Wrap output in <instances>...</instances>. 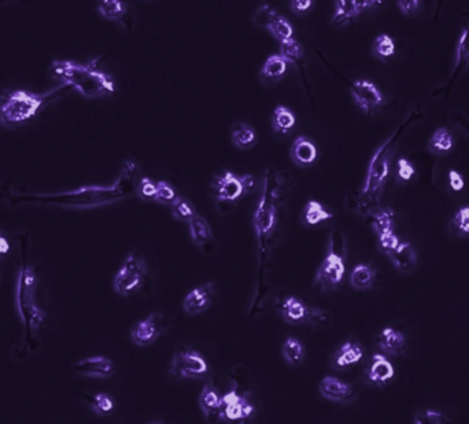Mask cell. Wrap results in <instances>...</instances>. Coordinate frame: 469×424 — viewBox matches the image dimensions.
I'll return each mask as SVG.
<instances>
[{
	"label": "cell",
	"mask_w": 469,
	"mask_h": 424,
	"mask_svg": "<svg viewBox=\"0 0 469 424\" xmlns=\"http://www.w3.org/2000/svg\"><path fill=\"white\" fill-rule=\"evenodd\" d=\"M398 6H399V10L408 16V17H413L417 11H418V6H420V1L418 0H405V1H398Z\"/></svg>",
	"instance_id": "obj_48"
},
{
	"label": "cell",
	"mask_w": 469,
	"mask_h": 424,
	"mask_svg": "<svg viewBox=\"0 0 469 424\" xmlns=\"http://www.w3.org/2000/svg\"><path fill=\"white\" fill-rule=\"evenodd\" d=\"M280 55L283 58L285 59L288 63H295L298 62L302 55H303V48L300 46V43L297 40L290 39L285 40V41H282L280 43Z\"/></svg>",
	"instance_id": "obj_40"
},
{
	"label": "cell",
	"mask_w": 469,
	"mask_h": 424,
	"mask_svg": "<svg viewBox=\"0 0 469 424\" xmlns=\"http://www.w3.org/2000/svg\"><path fill=\"white\" fill-rule=\"evenodd\" d=\"M469 65V22L464 26L461 38L458 40V47H457V59H455V66L453 70V78L448 83V85H451L454 80L458 78V75L463 73V70Z\"/></svg>",
	"instance_id": "obj_26"
},
{
	"label": "cell",
	"mask_w": 469,
	"mask_h": 424,
	"mask_svg": "<svg viewBox=\"0 0 469 424\" xmlns=\"http://www.w3.org/2000/svg\"><path fill=\"white\" fill-rule=\"evenodd\" d=\"M376 270L367 264H359L352 272L350 285L356 290H367L372 287L375 280Z\"/></svg>",
	"instance_id": "obj_31"
},
{
	"label": "cell",
	"mask_w": 469,
	"mask_h": 424,
	"mask_svg": "<svg viewBox=\"0 0 469 424\" xmlns=\"http://www.w3.org/2000/svg\"><path fill=\"white\" fill-rule=\"evenodd\" d=\"M414 424H449L448 418L435 409H426L416 415Z\"/></svg>",
	"instance_id": "obj_41"
},
{
	"label": "cell",
	"mask_w": 469,
	"mask_h": 424,
	"mask_svg": "<svg viewBox=\"0 0 469 424\" xmlns=\"http://www.w3.org/2000/svg\"><path fill=\"white\" fill-rule=\"evenodd\" d=\"M414 174V168H413L412 164L405 159V158H401L398 161V177L399 180L402 181H409Z\"/></svg>",
	"instance_id": "obj_47"
},
{
	"label": "cell",
	"mask_w": 469,
	"mask_h": 424,
	"mask_svg": "<svg viewBox=\"0 0 469 424\" xmlns=\"http://www.w3.org/2000/svg\"><path fill=\"white\" fill-rule=\"evenodd\" d=\"M374 54H375L377 58L386 59L393 57L395 53V43L394 40L391 39L389 35H380L377 36L374 43Z\"/></svg>",
	"instance_id": "obj_39"
},
{
	"label": "cell",
	"mask_w": 469,
	"mask_h": 424,
	"mask_svg": "<svg viewBox=\"0 0 469 424\" xmlns=\"http://www.w3.org/2000/svg\"><path fill=\"white\" fill-rule=\"evenodd\" d=\"M371 224L379 236L393 232L394 213L390 209H379L377 212L372 213Z\"/></svg>",
	"instance_id": "obj_36"
},
{
	"label": "cell",
	"mask_w": 469,
	"mask_h": 424,
	"mask_svg": "<svg viewBox=\"0 0 469 424\" xmlns=\"http://www.w3.org/2000/svg\"><path fill=\"white\" fill-rule=\"evenodd\" d=\"M418 118H420L418 113H412L396 128L394 134L377 149L375 155L372 157L368 174H367V180H365V186L358 198V211L359 212L368 214L371 211L375 209L376 205L379 202V196L383 190L384 181L389 176L390 157L393 154L395 144L398 143L402 134L406 131V128L412 124L414 120H418Z\"/></svg>",
	"instance_id": "obj_3"
},
{
	"label": "cell",
	"mask_w": 469,
	"mask_h": 424,
	"mask_svg": "<svg viewBox=\"0 0 469 424\" xmlns=\"http://www.w3.org/2000/svg\"><path fill=\"white\" fill-rule=\"evenodd\" d=\"M83 398L99 416H107L114 410L113 397L107 393L83 394Z\"/></svg>",
	"instance_id": "obj_30"
},
{
	"label": "cell",
	"mask_w": 469,
	"mask_h": 424,
	"mask_svg": "<svg viewBox=\"0 0 469 424\" xmlns=\"http://www.w3.org/2000/svg\"><path fill=\"white\" fill-rule=\"evenodd\" d=\"M362 357H364L362 347L356 342L349 341L339 347L338 351L335 353L334 366L337 368H347V366H353L358 361H361Z\"/></svg>",
	"instance_id": "obj_25"
},
{
	"label": "cell",
	"mask_w": 469,
	"mask_h": 424,
	"mask_svg": "<svg viewBox=\"0 0 469 424\" xmlns=\"http://www.w3.org/2000/svg\"><path fill=\"white\" fill-rule=\"evenodd\" d=\"M394 366L383 354L374 356L372 364L368 369V378L372 383L384 386L394 378Z\"/></svg>",
	"instance_id": "obj_21"
},
{
	"label": "cell",
	"mask_w": 469,
	"mask_h": 424,
	"mask_svg": "<svg viewBox=\"0 0 469 424\" xmlns=\"http://www.w3.org/2000/svg\"><path fill=\"white\" fill-rule=\"evenodd\" d=\"M268 31L279 40L280 43L285 41V40L293 39L294 38V29L293 25L285 20L282 16H278L275 20L272 21V23L269 25Z\"/></svg>",
	"instance_id": "obj_38"
},
{
	"label": "cell",
	"mask_w": 469,
	"mask_h": 424,
	"mask_svg": "<svg viewBox=\"0 0 469 424\" xmlns=\"http://www.w3.org/2000/svg\"><path fill=\"white\" fill-rule=\"evenodd\" d=\"M291 158L298 166H310L317 158V149L310 139L300 136L293 143Z\"/></svg>",
	"instance_id": "obj_20"
},
{
	"label": "cell",
	"mask_w": 469,
	"mask_h": 424,
	"mask_svg": "<svg viewBox=\"0 0 469 424\" xmlns=\"http://www.w3.org/2000/svg\"><path fill=\"white\" fill-rule=\"evenodd\" d=\"M243 193L241 177L232 172L216 176L210 186V195L218 202H235Z\"/></svg>",
	"instance_id": "obj_11"
},
{
	"label": "cell",
	"mask_w": 469,
	"mask_h": 424,
	"mask_svg": "<svg viewBox=\"0 0 469 424\" xmlns=\"http://www.w3.org/2000/svg\"><path fill=\"white\" fill-rule=\"evenodd\" d=\"M9 251H10V243H9V240L3 235H0V257L6 255Z\"/></svg>",
	"instance_id": "obj_53"
},
{
	"label": "cell",
	"mask_w": 469,
	"mask_h": 424,
	"mask_svg": "<svg viewBox=\"0 0 469 424\" xmlns=\"http://www.w3.org/2000/svg\"><path fill=\"white\" fill-rule=\"evenodd\" d=\"M449 183H450L451 190L455 191V193L461 191L464 189V186H465L463 176L458 174L457 171H454V169L449 171Z\"/></svg>",
	"instance_id": "obj_50"
},
{
	"label": "cell",
	"mask_w": 469,
	"mask_h": 424,
	"mask_svg": "<svg viewBox=\"0 0 469 424\" xmlns=\"http://www.w3.org/2000/svg\"><path fill=\"white\" fill-rule=\"evenodd\" d=\"M151 424H164V423H162V422H154V423H151Z\"/></svg>",
	"instance_id": "obj_55"
},
{
	"label": "cell",
	"mask_w": 469,
	"mask_h": 424,
	"mask_svg": "<svg viewBox=\"0 0 469 424\" xmlns=\"http://www.w3.org/2000/svg\"><path fill=\"white\" fill-rule=\"evenodd\" d=\"M209 371L205 357L196 350H181L177 351L169 366V375L172 379H186V378H198L205 375Z\"/></svg>",
	"instance_id": "obj_8"
},
{
	"label": "cell",
	"mask_w": 469,
	"mask_h": 424,
	"mask_svg": "<svg viewBox=\"0 0 469 424\" xmlns=\"http://www.w3.org/2000/svg\"><path fill=\"white\" fill-rule=\"evenodd\" d=\"M350 91L359 109L367 115H372L384 105L383 94L372 81L357 80L350 85Z\"/></svg>",
	"instance_id": "obj_9"
},
{
	"label": "cell",
	"mask_w": 469,
	"mask_h": 424,
	"mask_svg": "<svg viewBox=\"0 0 469 424\" xmlns=\"http://www.w3.org/2000/svg\"><path fill=\"white\" fill-rule=\"evenodd\" d=\"M241 424H251L250 422H247V420H242V423Z\"/></svg>",
	"instance_id": "obj_54"
},
{
	"label": "cell",
	"mask_w": 469,
	"mask_h": 424,
	"mask_svg": "<svg viewBox=\"0 0 469 424\" xmlns=\"http://www.w3.org/2000/svg\"><path fill=\"white\" fill-rule=\"evenodd\" d=\"M287 68H288V62L283 58L280 54L270 55L263 63L260 78L266 84H273L285 76Z\"/></svg>",
	"instance_id": "obj_23"
},
{
	"label": "cell",
	"mask_w": 469,
	"mask_h": 424,
	"mask_svg": "<svg viewBox=\"0 0 469 424\" xmlns=\"http://www.w3.org/2000/svg\"><path fill=\"white\" fill-rule=\"evenodd\" d=\"M320 394L334 403H347L354 397V390L338 378L325 376L320 383Z\"/></svg>",
	"instance_id": "obj_18"
},
{
	"label": "cell",
	"mask_w": 469,
	"mask_h": 424,
	"mask_svg": "<svg viewBox=\"0 0 469 424\" xmlns=\"http://www.w3.org/2000/svg\"><path fill=\"white\" fill-rule=\"evenodd\" d=\"M199 405L209 424H217L226 418L224 400L211 383H207L204 387L199 397Z\"/></svg>",
	"instance_id": "obj_12"
},
{
	"label": "cell",
	"mask_w": 469,
	"mask_h": 424,
	"mask_svg": "<svg viewBox=\"0 0 469 424\" xmlns=\"http://www.w3.org/2000/svg\"><path fill=\"white\" fill-rule=\"evenodd\" d=\"M282 354L285 363H288L290 366H300L305 357V347L300 339H297L295 336H290L283 345Z\"/></svg>",
	"instance_id": "obj_33"
},
{
	"label": "cell",
	"mask_w": 469,
	"mask_h": 424,
	"mask_svg": "<svg viewBox=\"0 0 469 424\" xmlns=\"http://www.w3.org/2000/svg\"><path fill=\"white\" fill-rule=\"evenodd\" d=\"M170 211L177 221L183 223H189L198 214L192 203L183 196H177V199L170 205Z\"/></svg>",
	"instance_id": "obj_37"
},
{
	"label": "cell",
	"mask_w": 469,
	"mask_h": 424,
	"mask_svg": "<svg viewBox=\"0 0 469 424\" xmlns=\"http://www.w3.org/2000/svg\"><path fill=\"white\" fill-rule=\"evenodd\" d=\"M99 14L110 21H120L127 14V6L120 0H103L98 3Z\"/></svg>",
	"instance_id": "obj_34"
},
{
	"label": "cell",
	"mask_w": 469,
	"mask_h": 424,
	"mask_svg": "<svg viewBox=\"0 0 469 424\" xmlns=\"http://www.w3.org/2000/svg\"><path fill=\"white\" fill-rule=\"evenodd\" d=\"M297 122L295 115L285 106H278L272 115L273 131L279 135L288 134Z\"/></svg>",
	"instance_id": "obj_28"
},
{
	"label": "cell",
	"mask_w": 469,
	"mask_h": 424,
	"mask_svg": "<svg viewBox=\"0 0 469 424\" xmlns=\"http://www.w3.org/2000/svg\"><path fill=\"white\" fill-rule=\"evenodd\" d=\"M453 121L455 122V124H458V125H461L467 132L469 134V118L467 116H464L463 113H454L453 115Z\"/></svg>",
	"instance_id": "obj_52"
},
{
	"label": "cell",
	"mask_w": 469,
	"mask_h": 424,
	"mask_svg": "<svg viewBox=\"0 0 469 424\" xmlns=\"http://www.w3.org/2000/svg\"><path fill=\"white\" fill-rule=\"evenodd\" d=\"M313 4L315 3L312 0H294V1H291V11L298 16H302V14L307 13L313 7Z\"/></svg>",
	"instance_id": "obj_49"
},
{
	"label": "cell",
	"mask_w": 469,
	"mask_h": 424,
	"mask_svg": "<svg viewBox=\"0 0 469 424\" xmlns=\"http://www.w3.org/2000/svg\"><path fill=\"white\" fill-rule=\"evenodd\" d=\"M283 319L290 324H300L306 322H312L313 319H321L324 312L319 309L309 308L297 297H288L282 304Z\"/></svg>",
	"instance_id": "obj_13"
},
{
	"label": "cell",
	"mask_w": 469,
	"mask_h": 424,
	"mask_svg": "<svg viewBox=\"0 0 469 424\" xmlns=\"http://www.w3.org/2000/svg\"><path fill=\"white\" fill-rule=\"evenodd\" d=\"M146 275L147 268L144 261L135 254H130L114 277V291L118 295H130L140 289Z\"/></svg>",
	"instance_id": "obj_7"
},
{
	"label": "cell",
	"mask_w": 469,
	"mask_h": 424,
	"mask_svg": "<svg viewBox=\"0 0 469 424\" xmlns=\"http://www.w3.org/2000/svg\"><path fill=\"white\" fill-rule=\"evenodd\" d=\"M344 257H346L344 240L339 232H334L330 239L328 254L315 277V285L317 287L322 291H328V290L338 287L339 285L342 283L344 272H346Z\"/></svg>",
	"instance_id": "obj_6"
},
{
	"label": "cell",
	"mask_w": 469,
	"mask_h": 424,
	"mask_svg": "<svg viewBox=\"0 0 469 424\" xmlns=\"http://www.w3.org/2000/svg\"><path fill=\"white\" fill-rule=\"evenodd\" d=\"M69 90L70 87L62 85L44 95L31 94L26 91H16L7 97H3L0 100V122L4 127L11 128L23 121H28L32 117L36 116L41 107H44L54 99L62 97Z\"/></svg>",
	"instance_id": "obj_5"
},
{
	"label": "cell",
	"mask_w": 469,
	"mask_h": 424,
	"mask_svg": "<svg viewBox=\"0 0 469 424\" xmlns=\"http://www.w3.org/2000/svg\"><path fill=\"white\" fill-rule=\"evenodd\" d=\"M75 373L85 378L106 379L114 373V363L105 356H93L78 360L73 364Z\"/></svg>",
	"instance_id": "obj_14"
},
{
	"label": "cell",
	"mask_w": 469,
	"mask_h": 424,
	"mask_svg": "<svg viewBox=\"0 0 469 424\" xmlns=\"http://www.w3.org/2000/svg\"><path fill=\"white\" fill-rule=\"evenodd\" d=\"M334 214L327 211L317 201H309L302 212V220L307 226H317L322 221L331 220Z\"/></svg>",
	"instance_id": "obj_29"
},
{
	"label": "cell",
	"mask_w": 469,
	"mask_h": 424,
	"mask_svg": "<svg viewBox=\"0 0 469 424\" xmlns=\"http://www.w3.org/2000/svg\"><path fill=\"white\" fill-rule=\"evenodd\" d=\"M232 142H233V144L238 149L246 150V149H250L251 146L255 144V142H257V134L253 129V127L241 122V124H236L233 127Z\"/></svg>",
	"instance_id": "obj_32"
},
{
	"label": "cell",
	"mask_w": 469,
	"mask_h": 424,
	"mask_svg": "<svg viewBox=\"0 0 469 424\" xmlns=\"http://www.w3.org/2000/svg\"><path fill=\"white\" fill-rule=\"evenodd\" d=\"M454 146V139L446 128H439L435 131L430 140V150L435 154H446L451 152Z\"/></svg>",
	"instance_id": "obj_35"
},
{
	"label": "cell",
	"mask_w": 469,
	"mask_h": 424,
	"mask_svg": "<svg viewBox=\"0 0 469 424\" xmlns=\"http://www.w3.org/2000/svg\"><path fill=\"white\" fill-rule=\"evenodd\" d=\"M406 341L402 332L396 331L393 327L384 328L380 335H379V346L380 349L391 356L401 354L402 350L405 349Z\"/></svg>",
	"instance_id": "obj_24"
},
{
	"label": "cell",
	"mask_w": 469,
	"mask_h": 424,
	"mask_svg": "<svg viewBox=\"0 0 469 424\" xmlns=\"http://www.w3.org/2000/svg\"><path fill=\"white\" fill-rule=\"evenodd\" d=\"M278 17L276 11L270 7V6H263L261 9L257 10V13L254 14V23L258 26V28H263V29H268L269 25L272 23V21L275 20Z\"/></svg>",
	"instance_id": "obj_43"
},
{
	"label": "cell",
	"mask_w": 469,
	"mask_h": 424,
	"mask_svg": "<svg viewBox=\"0 0 469 424\" xmlns=\"http://www.w3.org/2000/svg\"><path fill=\"white\" fill-rule=\"evenodd\" d=\"M137 195L144 201H155L157 183H154L149 177H143L137 186Z\"/></svg>",
	"instance_id": "obj_44"
},
{
	"label": "cell",
	"mask_w": 469,
	"mask_h": 424,
	"mask_svg": "<svg viewBox=\"0 0 469 424\" xmlns=\"http://www.w3.org/2000/svg\"><path fill=\"white\" fill-rule=\"evenodd\" d=\"M137 174V168L133 162H127L122 168L121 176L112 187H83L75 191L50 195H25L16 199H10L11 203L19 202H38L47 205H60L72 208H95L106 203H112L128 196L133 189V177Z\"/></svg>",
	"instance_id": "obj_1"
},
{
	"label": "cell",
	"mask_w": 469,
	"mask_h": 424,
	"mask_svg": "<svg viewBox=\"0 0 469 424\" xmlns=\"http://www.w3.org/2000/svg\"><path fill=\"white\" fill-rule=\"evenodd\" d=\"M453 224L458 231L469 233V206L463 208L460 212L455 214Z\"/></svg>",
	"instance_id": "obj_46"
},
{
	"label": "cell",
	"mask_w": 469,
	"mask_h": 424,
	"mask_svg": "<svg viewBox=\"0 0 469 424\" xmlns=\"http://www.w3.org/2000/svg\"><path fill=\"white\" fill-rule=\"evenodd\" d=\"M213 290L214 286L211 283H206L189 291L183 302L184 312L189 316H196L204 313L211 304Z\"/></svg>",
	"instance_id": "obj_17"
},
{
	"label": "cell",
	"mask_w": 469,
	"mask_h": 424,
	"mask_svg": "<svg viewBox=\"0 0 469 424\" xmlns=\"http://www.w3.org/2000/svg\"><path fill=\"white\" fill-rule=\"evenodd\" d=\"M224 413L229 420H247L254 413V406L236 390H231L223 396Z\"/></svg>",
	"instance_id": "obj_16"
},
{
	"label": "cell",
	"mask_w": 469,
	"mask_h": 424,
	"mask_svg": "<svg viewBox=\"0 0 469 424\" xmlns=\"http://www.w3.org/2000/svg\"><path fill=\"white\" fill-rule=\"evenodd\" d=\"M54 78L70 88H75L83 97H100L115 92L113 78L98 70L96 63L80 65L73 60H54L50 69Z\"/></svg>",
	"instance_id": "obj_2"
},
{
	"label": "cell",
	"mask_w": 469,
	"mask_h": 424,
	"mask_svg": "<svg viewBox=\"0 0 469 424\" xmlns=\"http://www.w3.org/2000/svg\"><path fill=\"white\" fill-rule=\"evenodd\" d=\"M188 224H189L191 239L196 246H205L213 239V232L210 230V226L202 216L196 214Z\"/></svg>",
	"instance_id": "obj_27"
},
{
	"label": "cell",
	"mask_w": 469,
	"mask_h": 424,
	"mask_svg": "<svg viewBox=\"0 0 469 424\" xmlns=\"http://www.w3.org/2000/svg\"><path fill=\"white\" fill-rule=\"evenodd\" d=\"M177 199V194L174 189L167 181L157 183V196L155 201L162 205H172Z\"/></svg>",
	"instance_id": "obj_42"
},
{
	"label": "cell",
	"mask_w": 469,
	"mask_h": 424,
	"mask_svg": "<svg viewBox=\"0 0 469 424\" xmlns=\"http://www.w3.org/2000/svg\"><path fill=\"white\" fill-rule=\"evenodd\" d=\"M379 4L377 1H369V0H339L337 1V11L334 16L332 23L335 26H340L346 23L347 21L356 18L358 14H361L364 10H367L371 6Z\"/></svg>",
	"instance_id": "obj_19"
},
{
	"label": "cell",
	"mask_w": 469,
	"mask_h": 424,
	"mask_svg": "<svg viewBox=\"0 0 469 424\" xmlns=\"http://www.w3.org/2000/svg\"><path fill=\"white\" fill-rule=\"evenodd\" d=\"M165 326V317L161 313H151L149 317L132 328V342L137 346H149L161 336Z\"/></svg>",
	"instance_id": "obj_10"
},
{
	"label": "cell",
	"mask_w": 469,
	"mask_h": 424,
	"mask_svg": "<svg viewBox=\"0 0 469 424\" xmlns=\"http://www.w3.org/2000/svg\"><path fill=\"white\" fill-rule=\"evenodd\" d=\"M395 268L404 273H409L417 265V253L411 243H399L394 251L389 254Z\"/></svg>",
	"instance_id": "obj_22"
},
{
	"label": "cell",
	"mask_w": 469,
	"mask_h": 424,
	"mask_svg": "<svg viewBox=\"0 0 469 424\" xmlns=\"http://www.w3.org/2000/svg\"><path fill=\"white\" fill-rule=\"evenodd\" d=\"M239 177H241V181H242V186H243V190L246 193H250L255 189L257 180L253 174H243V176H239Z\"/></svg>",
	"instance_id": "obj_51"
},
{
	"label": "cell",
	"mask_w": 469,
	"mask_h": 424,
	"mask_svg": "<svg viewBox=\"0 0 469 424\" xmlns=\"http://www.w3.org/2000/svg\"><path fill=\"white\" fill-rule=\"evenodd\" d=\"M276 221V208H275V202L272 199L270 195L266 193V189L263 190V198L260 199V203L255 209V214H254V227L255 231L258 233L260 238H263L266 235H269L270 231L273 230Z\"/></svg>",
	"instance_id": "obj_15"
},
{
	"label": "cell",
	"mask_w": 469,
	"mask_h": 424,
	"mask_svg": "<svg viewBox=\"0 0 469 424\" xmlns=\"http://www.w3.org/2000/svg\"><path fill=\"white\" fill-rule=\"evenodd\" d=\"M38 279L33 268L23 265L19 270L17 282V309L25 327V346L38 336V331L46 320V312L38 307L36 301Z\"/></svg>",
	"instance_id": "obj_4"
},
{
	"label": "cell",
	"mask_w": 469,
	"mask_h": 424,
	"mask_svg": "<svg viewBox=\"0 0 469 424\" xmlns=\"http://www.w3.org/2000/svg\"><path fill=\"white\" fill-rule=\"evenodd\" d=\"M399 239L396 238L394 232H389V233H384V235H380L379 236V245H380V250L384 251L387 255L394 251L398 245H399Z\"/></svg>",
	"instance_id": "obj_45"
}]
</instances>
